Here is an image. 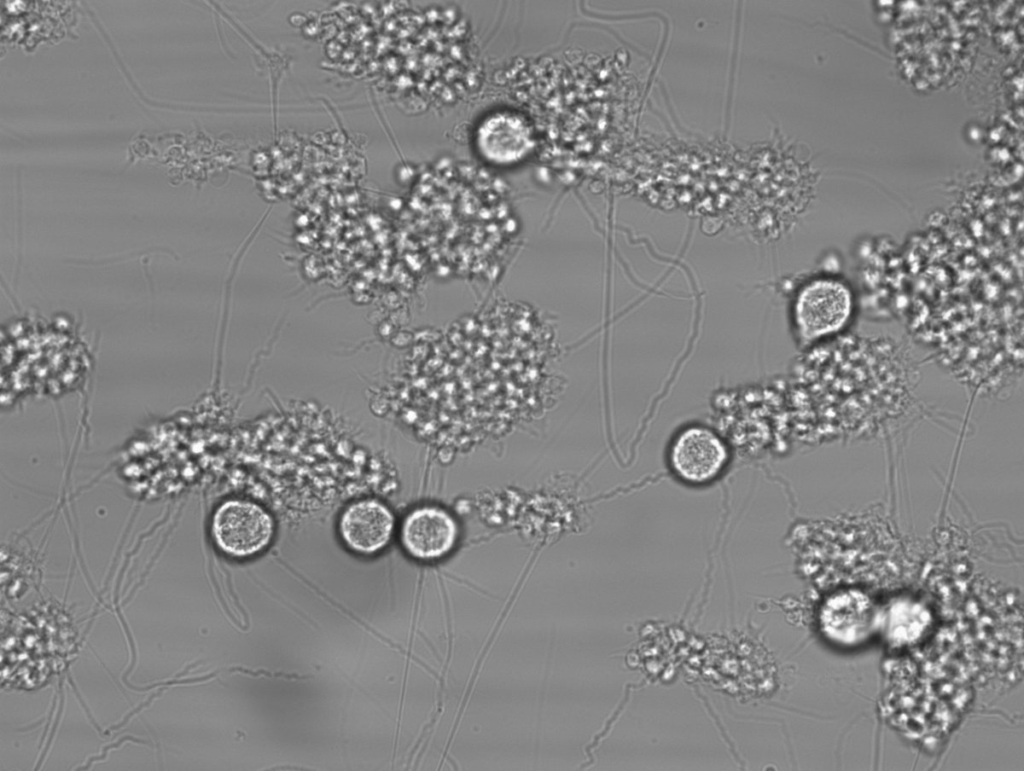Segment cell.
<instances>
[{
	"mask_svg": "<svg viewBox=\"0 0 1024 771\" xmlns=\"http://www.w3.org/2000/svg\"><path fill=\"white\" fill-rule=\"evenodd\" d=\"M211 532L221 551L232 557L245 558L268 546L273 537L274 522L257 503L232 499L215 510Z\"/></svg>",
	"mask_w": 1024,
	"mask_h": 771,
	"instance_id": "cell-1",
	"label": "cell"
},
{
	"mask_svg": "<svg viewBox=\"0 0 1024 771\" xmlns=\"http://www.w3.org/2000/svg\"><path fill=\"white\" fill-rule=\"evenodd\" d=\"M852 307V295L845 284L834 279H816L806 284L796 298V325L803 338L817 339L840 330Z\"/></svg>",
	"mask_w": 1024,
	"mask_h": 771,
	"instance_id": "cell-2",
	"label": "cell"
},
{
	"mask_svg": "<svg viewBox=\"0 0 1024 771\" xmlns=\"http://www.w3.org/2000/svg\"><path fill=\"white\" fill-rule=\"evenodd\" d=\"M669 464L682 481L702 485L714 480L728 461V450L713 430L692 425L681 430L669 448Z\"/></svg>",
	"mask_w": 1024,
	"mask_h": 771,
	"instance_id": "cell-3",
	"label": "cell"
},
{
	"mask_svg": "<svg viewBox=\"0 0 1024 771\" xmlns=\"http://www.w3.org/2000/svg\"><path fill=\"white\" fill-rule=\"evenodd\" d=\"M457 536L458 528L453 517L435 506L412 510L404 518L400 531L406 552L423 561L436 560L448 554Z\"/></svg>",
	"mask_w": 1024,
	"mask_h": 771,
	"instance_id": "cell-4",
	"label": "cell"
},
{
	"mask_svg": "<svg viewBox=\"0 0 1024 771\" xmlns=\"http://www.w3.org/2000/svg\"><path fill=\"white\" fill-rule=\"evenodd\" d=\"M394 516L375 499L358 500L348 505L339 520L340 535L353 551L370 555L383 549L391 539Z\"/></svg>",
	"mask_w": 1024,
	"mask_h": 771,
	"instance_id": "cell-5",
	"label": "cell"
},
{
	"mask_svg": "<svg viewBox=\"0 0 1024 771\" xmlns=\"http://www.w3.org/2000/svg\"><path fill=\"white\" fill-rule=\"evenodd\" d=\"M871 607L860 594H844L830 598L822 607L820 624L823 632L835 641L856 643L867 634Z\"/></svg>",
	"mask_w": 1024,
	"mask_h": 771,
	"instance_id": "cell-6",
	"label": "cell"
}]
</instances>
